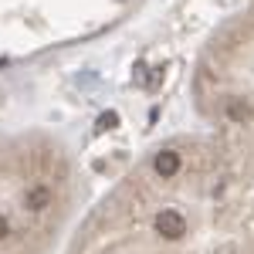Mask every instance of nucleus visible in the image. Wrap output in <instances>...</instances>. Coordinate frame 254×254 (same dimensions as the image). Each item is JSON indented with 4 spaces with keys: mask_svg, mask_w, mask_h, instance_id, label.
Listing matches in <instances>:
<instances>
[{
    "mask_svg": "<svg viewBox=\"0 0 254 254\" xmlns=\"http://www.w3.org/2000/svg\"><path fill=\"white\" fill-rule=\"evenodd\" d=\"M153 227H156L159 237H166V241H176V237L187 234V217L180 214V210H159L156 220H153Z\"/></svg>",
    "mask_w": 254,
    "mask_h": 254,
    "instance_id": "1",
    "label": "nucleus"
},
{
    "mask_svg": "<svg viewBox=\"0 0 254 254\" xmlns=\"http://www.w3.org/2000/svg\"><path fill=\"white\" fill-rule=\"evenodd\" d=\"M180 170H183V159H180L176 149H159V153H156V159H153V173H156V176L173 180Z\"/></svg>",
    "mask_w": 254,
    "mask_h": 254,
    "instance_id": "2",
    "label": "nucleus"
},
{
    "mask_svg": "<svg viewBox=\"0 0 254 254\" xmlns=\"http://www.w3.org/2000/svg\"><path fill=\"white\" fill-rule=\"evenodd\" d=\"M24 207L27 210H44V207H51V190L48 187H31L27 193H24Z\"/></svg>",
    "mask_w": 254,
    "mask_h": 254,
    "instance_id": "3",
    "label": "nucleus"
},
{
    "mask_svg": "<svg viewBox=\"0 0 254 254\" xmlns=\"http://www.w3.org/2000/svg\"><path fill=\"white\" fill-rule=\"evenodd\" d=\"M227 119H231V122H241V126H244V122L251 119V105H248L244 98H231V102H227Z\"/></svg>",
    "mask_w": 254,
    "mask_h": 254,
    "instance_id": "4",
    "label": "nucleus"
},
{
    "mask_svg": "<svg viewBox=\"0 0 254 254\" xmlns=\"http://www.w3.org/2000/svg\"><path fill=\"white\" fill-rule=\"evenodd\" d=\"M119 126V112H102L98 116V132H109V129H116Z\"/></svg>",
    "mask_w": 254,
    "mask_h": 254,
    "instance_id": "5",
    "label": "nucleus"
},
{
    "mask_svg": "<svg viewBox=\"0 0 254 254\" xmlns=\"http://www.w3.org/2000/svg\"><path fill=\"white\" fill-rule=\"evenodd\" d=\"M10 234H14V224H10V217L0 214V241H7Z\"/></svg>",
    "mask_w": 254,
    "mask_h": 254,
    "instance_id": "6",
    "label": "nucleus"
}]
</instances>
